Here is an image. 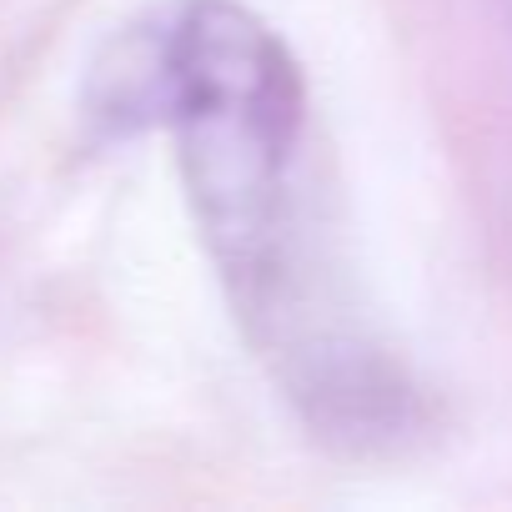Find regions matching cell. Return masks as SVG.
Here are the masks:
<instances>
[{"label":"cell","mask_w":512,"mask_h":512,"mask_svg":"<svg viewBox=\"0 0 512 512\" xmlns=\"http://www.w3.org/2000/svg\"><path fill=\"white\" fill-rule=\"evenodd\" d=\"M91 111L116 131H176L201 231L241 307L317 272L297 211L302 76L251 11L181 0L146 16L96 66Z\"/></svg>","instance_id":"6da1fadb"}]
</instances>
